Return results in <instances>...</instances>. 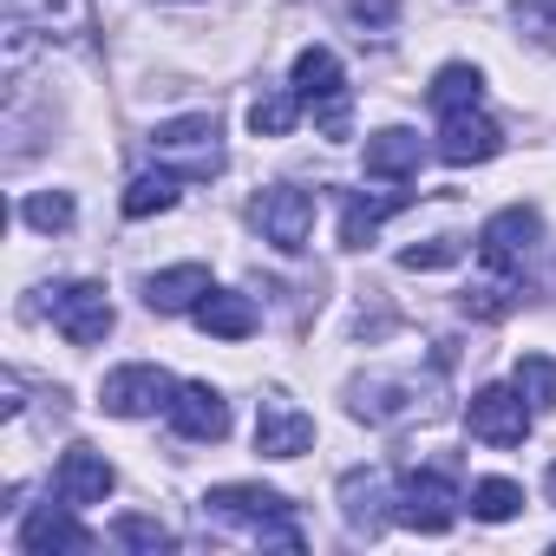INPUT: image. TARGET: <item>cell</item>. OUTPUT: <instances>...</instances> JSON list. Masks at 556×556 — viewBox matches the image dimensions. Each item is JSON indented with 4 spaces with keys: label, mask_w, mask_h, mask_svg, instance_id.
Returning a JSON list of instances; mask_svg holds the SVG:
<instances>
[{
    "label": "cell",
    "mask_w": 556,
    "mask_h": 556,
    "mask_svg": "<svg viewBox=\"0 0 556 556\" xmlns=\"http://www.w3.org/2000/svg\"><path fill=\"white\" fill-rule=\"evenodd\" d=\"M203 517L210 523H236V530H249L255 543H275V549H302V530L289 517V497L268 491V484H216L203 497Z\"/></svg>",
    "instance_id": "1"
},
{
    "label": "cell",
    "mask_w": 556,
    "mask_h": 556,
    "mask_svg": "<svg viewBox=\"0 0 556 556\" xmlns=\"http://www.w3.org/2000/svg\"><path fill=\"white\" fill-rule=\"evenodd\" d=\"M151 157L164 170H177L184 184H210L223 170V131L210 112H184V118H164L151 131Z\"/></svg>",
    "instance_id": "2"
},
{
    "label": "cell",
    "mask_w": 556,
    "mask_h": 556,
    "mask_svg": "<svg viewBox=\"0 0 556 556\" xmlns=\"http://www.w3.org/2000/svg\"><path fill=\"white\" fill-rule=\"evenodd\" d=\"M295 99L315 112V125L328 131V138H348V79H341V60L328 53V47H308V53H295Z\"/></svg>",
    "instance_id": "3"
},
{
    "label": "cell",
    "mask_w": 556,
    "mask_h": 556,
    "mask_svg": "<svg viewBox=\"0 0 556 556\" xmlns=\"http://www.w3.org/2000/svg\"><path fill=\"white\" fill-rule=\"evenodd\" d=\"M249 223L262 229V242H275L282 255H302L308 236H315V190H295V184H275L249 203Z\"/></svg>",
    "instance_id": "4"
},
{
    "label": "cell",
    "mask_w": 556,
    "mask_h": 556,
    "mask_svg": "<svg viewBox=\"0 0 556 556\" xmlns=\"http://www.w3.org/2000/svg\"><path fill=\"white\" fill-rule=\"evenodd\" d=\"M170 400H177V380H170L164 367H151V361L112 367L105 387H99V406H105L112 419H151V413H170Z\"/></svg>",
    "instance_id": "5"
},
{
    "label": "cell",
    "mask_w": 556,
    "mask_h": 556,
    "mask_svg": "<svg viewBox=\"0 0 556 556\" xmlns=\"http://www.w3.org/2000/svg\"><path fill=\"white\" fill-rule=\"evenodd\" d=\"M458 484L445 478V471H413L400 491H393V523H406V530H419V536H439V530H452L458 523Z\"/></svg>",
    "instance_id": "6"
},
{
    "label": "cell",
    "mask_w": 556,
    "mask_h": 556,
    "mask_svg": "<svg viewBox=\"0 0 556 556\" xmlns=\"http://www.w3.org/2000/svg\"><path fill=\"white\" fill-rule=\"evenodd\" d=\"M47 315H53V328L73 348H99L112 334V302H105L99 282H53L47 289Z\"/></svg>",
    "instance_id": "7"
},
{
    "label": "cell",
    "mask_w": 556,
    "mask_h": 556,
    "mask_svg": "<svg viewBox=\"0 0 556 556\" xmlns=\"http://www.w3.org/2000/svg\"><path fill=\"white\" fill-rule=\"evenodd\" d=\"M530 400L517 393V387H478L471 393V406H465V426H471V439H484V445H523L530 439Z\"/></svg>",
    "instance_id": "8"
},
{
    "label": "cell",
    "mask_w": 556,
    "mask_h": 556,
    "mask_svg": "<svg viewBox=\"0 0 556 556\" xmlns=\"http://www.w3.org/2000/svg\"><path fill=\"white\" fill-rule=\"evenodd\" d=\"M536 236H543V216H536L530 203H510V210H497V216L478 229V255H484V268L510 275V268H523V255L536 249Z\"/></svg>",
    "instance_id": "9"
},
{
    "label": "cell",
    "mask_w": 556,
    "mask_h": 556,
    "mask_svg": "<svg viewBox=\"0 0 556 556\" xmlns=\"http://www.w3.org/2000/svg\"><path fill=\"white\" fill-rule=\"evenodd\" d=\"M308 445H315V419L295 400H282V393H262V406H255V452L262 458H302Z\"/></svg>",
    "instance_id": "10"
},
{
    "label": "cell",
    "mask_w": 556,
    "mask_h": 556,
    "mask_svg": "<svg viewBox=\"0 0 556 556\" xmlns=\"http://www.w3.org/2000/svg\"><path fill=\"white\" fill-rule=\"evenodd\" d=\"M348 413L367 419V426H393V419H413V413H432V406H426L419 380H354L348 387Z\"/></svg>",
    "instance_id": "11"
},
{
    "label": "cell",
    "mask_w": 556,
    "mask_h": 556,
    "mask_svg": "<svg viewBox=\"0 0 556 556\" xmlns=\"http://www.w3.org/2000/svg\"><path fill=\"white\" fill-rule=\"evenodd\" d=\"M497 151H504V131H497L478 105H471V112H445V118H439V157H445V164H458V170H465V164H491Z\"/></svg>",
    "instance_id": "12"
},
{
    "label": "cell",
    "mask_w": 556,
    "mask_h": 556,
    "mask_svg": "<svg viewBox=\"0 0 556 556\" xmlns=\"http://www.w3.org/2000/svg\"><path fill=\"white\" fill-rule=\"evenodd\" d=\"M112 484H118V471H112V458H105V452H92V445H73V452L53 465V491H60L73 510L105 504V497H112Z\"/></svg>",
    "instance_id": "13"
},
{
    "label": "cell",
    "mask_w": 556,
    "mask_h": 556,
    "mask_svg": "<svg viewBox=\"0 0 556 556\" xmlns=\"http://www.w3.org/2000/svg\"><path fill=\"white\" fill-rule=\"evenodd\" d=\"M21 549L27 556H53V549H92V530L73 517V504H34L21 517Z\"/></svg>",
    "instance_id": "14"
},
{
    "label": "cell",
    "mask_w": 556,
    "mask_h": 556,
    "mask_svg": "<svg viewBox=\"0 0 556 556\" xmlns=\"http://www.w3.org/2000/svg\"><path fill=\"white\" fill-rule=\"evenodd\" d=\"M170 426H177L184 439H197V445H216V439H229V400H223L216 387L190 380V387H177V400H170Z\"/></svg>",
    "instance_id": "15"
},
{
    "label": "cell",
    "mask_w": 556,
    "mask_h": 556,
    "mask_svg": "<svg viewBox=\"0 0 556 556\" xmlns=\"http://www.w3.org/2000/svg\"><path fill=\"white\" fill-rule=\"evenodd\" d=\"M387 504H393V491H387V478H380L374 465L341 478V517H348V530H354V536H380V530H387V517H393Z\"/></svg>",
    "instance_id": "16"
},
{
    "label": "cell",
    "mask_w": 556,
    "mask_h": 556,
    "mask_svg": "<svg viewBox=\"0 0 556 556\" xmlns=\"http://www.w3.org/2000/svg\"><path fill=\"white\" fill-rule=\"evenodd\" d=\"M210 289L216 282H210L203 262H177V268H164V275H151V282H144V308L151 315H197V302Z\"/></svg>",
    "instance_id": "17"
},
{
    "label": "cell",
    "mask_w": 556,
    "mask_h": 556,
    "mask_svg": "<svg viewBox=\"0 0 556 556\" xmlns=\"http://www.w3.org/2000/svg\"><path fill=\"white\" fill-rule=\"evenodd\" d=\"M419 157H426V144H419V131H406V125H387V131L367 138V177L406 184V177H419Z\"/></svg>",
    "instance_id": "18"
},
{
    "label": "cell",
    "mask_w": 556,
    "mask_h": 556,
    "mask_svg": "<svg viewBox=\"0 0 556 556\" xmlns=\"http://www.w3.org/2000/svg\"><path fill=\"white\" fill-rule=\"evenodd\" d=\"M197 328L216 334V341H249L255 334V302L249 295H229V289H210L197 302Z\"/></svg>",
    "instance_id": "19"
},
{
    "label": "cell",
    "mask_w": 556,
    "mask_h": 556,
    "mask_svg": "<svg viewBox=\"0 0 556 556\" xmlns=\"http://www.w3.org/2000/svg\"><path fill=\"white\" fill-rule=\"evenodd\" d=\"M393 210H406V197H361V190H354V197L341 203V249H367Z\"/></svg>",
    "instance_id": "20"
},
{
    "label": "cell",
    "mask_w": 556,
    "mask_h": 556,
    "mask_svg": "<svg viewBox=\"0 0 556 556\" xmlns=\"http://www.w3.org/2000/svg\"><path fill=\"white\" fill-rule=\"evenodd\" d=\"M14 8V21L21 27H34V34H60V40H73L79 27H86V0H8Z\"/></svg>",
    "instance_id": "21"
},
{
    "label": "cell",
    "mask_w": 556,
    "mask_h": 556,
    "mask_svg": "<svg viewBox=\"0 0 556 556\" xmlns=\"http://www.w3.org/2000/svg\"><path fill=\"white\" fill-rule=\"evenodd\" d=\"M426 99H432L439 118H445V112H471V105L484 99V73H478V66H439V79L426 86Z\"/></svg>",
    "instance_id": "22"
},
{
    "label": "cell",
    "mask_w": 556,
    "mask_h": 556,
    "mask_svg": "<svg viewBox=\"0 0 556 556\" xmlns=\"http://www.w3.org/2000/svg\"><path fill=\"white\" fill-rule=\"evenodd\" d=\"M177 184H184V177L164 170V164L144 170V177H131V190H125V216H138V223H144V216H164V210L177 203Z\"/></svg>",
    "instance_id": "23"
},
{
    "label": "cell",
    "mask_w": 556,
    "mask_h": 556,
    "mask_svg": "<svg viewBox=\"0 0 556 556\" xmlns=\"http://www.w3.org/2000/svg\"><path fill=\"white\" fill-rule=\"evenodd\" d=\"M295 118H302L295 86H289V92H262V99L249 105V131H255V138H289V131H295Z\"/></svg>",
    "instance_id": "24"
},
{
    "label": "cell",
    "mask_w": 556,
    "mask_h": 556,
    "mask_svg": "<svg viewBox=\"0 0 556 556\" xmlns=\"http://www.w3.org/2000/svg\"><path fill=\"white\" fill-rule=\"evenodd\" d=\"M517 510H523V484H510V478H478V484H471V517L510 523Z\"/></svg>",
    "instance_id": "25"
},
{
    "label": "cell",
    "mask_w": 556,
    "mask_h": 556,
    "mask_svg": "<svg viewBox=\"0 0 556 556\" xmlns=\"http://www.w3.org/2000/svg\"><path fill=\"white\" fill-rule=\"evenodd\" d=\"M510 21H517V34L530 47L556 53V0H510Z\"/></svg>",
    "instance_id": "26"
},
{
    "label": "cell",
    "mask_w": 556,
    "mask_h": 556,
    "mask_svg": "<svg viewBox=\"0 0 556 556\" xmlns=\"http://www.w3.org/2000/svg\"><path fill=\"white\" fill-rule=\"evenodd\" d=\"M517 393H523L536 413H549V406H556V361H549V354H523V361H517Z\"/></svg>",
    "instance_id": "27"
},
{
    "label": "cell",
    "mask_w": 556,
    "mask_h": 556,
    "mask_svg": "<svg viewBox=\"0 0 556 556\" xmlns=\"http://www.w3.org/2000/svg\"><path fill=\"white\" fill-rule=\"evenodd\" d=\"M21 216H27L34 229L60 236V229H73V216H79V210H73V197H66V190H34V197L21 203Z\"/></svg>",
    "instance_id": "28"
},
{
    "label": "cell",
    "mask_w": 556,
    "mask_h": 556,
    "mask_svg": "<svg viewBox=\"0 0 556 556\" xmlns=\"http://www.w3.org/2000/svg\"><path fill=\"white\" fill-rule=\"evenodd\" d=\"M112 536H118L125 549H144V556H157V549H177V536H170L157 517H118V523H112Z\"/></svg>",
    "instance_id": "29"
},
{
    "label": "cell",
    "mask_w": 556,
    "mask_h": 556,
    "mask_svg": "<svg viewBox=\"0 0 556 556\" xmlns=\"http://www.w3.org/2000/svg\"><path fill=\"white\" fill-rule=\"evenodd\" d=\"M458 255H465V242H458V236H432V242H413V249H400V268L426 275V268H452Z\"/></svg>",
    "instance_id": "30"
},
{
    "label": "cell",
    "mask_w": 556,
    "mask_h": 556,
    "mask_svg": "<svg viewBox=\"0 0 556 556\" xmlns=\"http://www.w3.org/2000/svg\"><path fill=\"white\" fill-rule=\"evenodd\" d=\"M348 14L367 27V34H387L400 21V0H348Z\"/></svg>",
    "instance_id": "31"
},
{
    "label": "cell",
    "mask_w": 556,
    "mask_h": 556,
    "mask_svg": "<svg viewBox=\"0 0 556 556\" xmlns=\"http://www.w3.org/2000/svg\"><path fill=\"white\" fill-rule=\"evenodd\" d=\"M504 308H510V295H504L497 282H484V289H471V295H465V315H478V321H497Z\"/></svg>",
    "instance_id": "32"
},
{
    "label": "cell",
    "mask_w": 556,
    "mask_h": 556,
    "mask_svg": "<svg viewBox=\"0 0 556 556\" xmlns=\"http://www.w3.org/2000/svg\"><path fill=\"white\" fill-rule=\"evenodd\" d=\"M543 484H549V497H556V465H549V471H543Z\"/></svg>",
    "instance_id": "33"
}]
</instances>
